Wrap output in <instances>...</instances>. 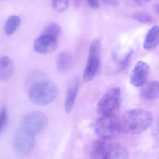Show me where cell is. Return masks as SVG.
Segmentation results:
<instances>
[{
    "label": "cell",
    "instance_id": "obj_1",
    "mask_svg": "<svg viewBox=\"0 0 159 159\" xmlns=\"http://www.w3.org/2000/svg\"><path fill=\"white\" fill-rule=\"evenodd\" d=\"M58 87L49 80L39 79L32 82L28 90V96L31 102L38 106L51 104L57 97Z\"/></svg>",
    "mask_w": 159,
    "mask_h": 159
},
{
    "label": "cell",
    "instance_id": "obj_2",
    "mask_svg": "<svg viewBox=\"0 0 159 159\" xmlns=\"http://www.w3.org/2000/svg\"><path fill=\"white\" fill-rule=\"evenodd\" d=\"M121 122L124 130L132 134H138L144 132L151 126L153 117L148 111L135 109L127 111Z\"/></svg>",
    "mask_w": 159,
    "mask_h": 159
},
{
    "label": "cell",
    "instance_id": "obj_3",
    "mask_svg": "<svg viewBox=\"0 0 159 159\" xmlns=\"http://www.w3.org/2000/svg\"><path fill=\"white\" fill-rule=\"evenodd\" d=\"M91 156L93 159H126L128 153L120 143L100 139L93 144Z\"/></svg>",
    "mask_w": 159,
    "mask_h": 159
},
{
    "label": "cell",
    "instance_id": "obj_4",
    "mask_svg": "<svg viewBox=\"0 0 159 159\" xmlns=\"http://www.w3.org/2000/svg\"><path fill=\"white\" fill-rule=\"evenodd\" d=\"M123 130L121 121L113 115L102 116L95 125L96 134L101 139L111 140Z\"/></svg>",
    "mask_w": 159,
    "mask_h": 159
},
{
    "label": "cell",
    "instance_id": "obj_5",
    "mask_svg": "<svg viewBox=\"0 0 159 159\" xmlns=\"http://www.w3.org/2000/svg\"><path fill=\"white\" fill-rule=\"evenodd\" d=\"M101 43L99 39H95L91 43L89 48L86 67L83 79L85 82L92 80L98 71L101 60Z\"/></svg>",
    "mask_w": 159,
    "mask_h": 159
},
{
    "label": "cell",
    "instance_id": "obj_6",
    "mask_svg": "<svg viewBox=\"0 0 159 159\" xmlns=\"http://www.w3.org/2000/svg\"><path fill=\"white\" fill-rule=\"evenodd\" d=\"M121 91L119 87H114L106 93L98 102L97 111L102 116L113 115L120 107Z\"/></svg>",
    "mask_w": 159,
    "mask_h": 159
},
{
    "label": "cell",
    "instance_id": "obj_7",
    "mask_svg": "<svg viewBox=\"0 0 159 159\" xmlns=\"http://www.w3.org/2000/svg\"><path fill=\"white\" fill-rule=\"evenodd\" d=\"M48 123V118L45 114L39 111H34L28 113L24 117L20 127L36 135L46 128Z\"/></svg>",
    "mask_w": 159,
    "mask_h": 159
},
{
    "label": "cell",
    "instance_id": "obj_8",
    "mask_svg": "<svg viewBox=\"0 0 159 159\" xmlns=\"http://www.w3.org/2000/svg\"><path fill=\"white\" fill-rule=\"evenodd\" d=\"M35 144V135L20 127L16 132L13 146L15 151L21 155H27L32 151Z\"/></svg>",
    "mask_w": 159,
    "mask_h": 159
},
{
    "label": "cell",
    "instance_id": "obj_9",
    "mask_svg": "<svg viewBox=\"0 0 159 159\" xmlns=\"http://www.w3.org/2000/svg\"><path fill=\"white\" fill-rule=\"evenodd\" d=\"M150 67L148 64L139 61L137 63L130 76V82L135 87L143 86L148 76Z\"/></svg>",
    "mask_w": 159,
    "mask_h": 159
},
{
    "label": "cell",
    "instance_id": "obj_10",
    "mask_svg": "<svg viewBox=\"0 0 159 159\" xmlns=\"http://www.w3.org/2000/svg\"><path fill=\"white\" fill-rule=\"evenodd\" d=\"M57 39L49 36L41 35L36 39L34 43L35 52L42 54H47L54 52L57 48Z\"/></svg>",
    "mask_w": 159,
    "mask_h": 159
},
{
    "label": "cell",
    "instance_id": "obj_11",
    "mask_svg": "<svg viewBox=\"0 0 159 159\" xmlns=\"http://www.w3.org/2000/svg\"><path fill=\"white\" fill-rule=\"evenodd\" d=\"M80 79L78 77L72 80L69 85L65 102L66 111L69 113L72 110L80 87Z\"/></svg>",
    "mask_w": 159,
    "mask_h": 159
},
{
    "label": "cell",
    "instance_id": "obj_12",
    "mask_svg": "<svg viewBox=\"0 0 159 159\" xmlns=\"http://www.w3.org/2000/svg\"><path fill=\"white\" fill-rule=\"evenodd\" d=\"M73 65V57L70 53L63 52L58 55L57 60V66L60 72H68L72 68Z\"/></svg>",
    "mask_w": 159,
    "mask_h": 159
},
{
    "label": "cell",
    "instance_id": "obj_13",
    "mask_svg": "<svg viewBox=\"0 0 159 159\" xmlns=\"http://www.w3.org/2000/svg\"><path fill=\"white\" fill-rule=\"evenodd\" d=\"M14 70V65L7 56L0 57V81H5L11 78Z\"/></svg>",
    "mask_w": 159,
    "mask_h": 159
},
{
    "label": "cell",
    "instance_id": "obj_14",
    "mask_svg": "<svg viewBox=\"0 0 159 159\" xmlns=\"http://www.w3.org/2000/svg\"><path fill=\"white\" fill-rule=\"evenodd\" d=\"M159 27L154 26L149 30L146 34L143 43V48L146 50L154 49L159 43Z\"/></svg>",
    "mask_w": 159,
    "mask_h": 159
},
{
    "label": "cell",
    "instance_id": "obj_15",
    "mask_svg": "<svg viewBox=\"0 0 159 159\" xmlns=\"http://www.w3.org/2000/svg\"><path fill=\"white\" fill-rule=\"evenodd\" d=\"M159 93V82L153 81L145 85L141 90L140 94L141 97L145 100H152L158 98Z\"/></svg>",
    "mask_w": 159,
    "mask_h": 159
},
{
    "label": "cell",
    "instance_id": "obj_16",
    "mask_svg": "<svg viewBox=\"0 0 159 159\" xmlns=\"http://www.w3.org/2000/svg\"><path fill=\"white\" fill-rule=\"evenodd\" d=\"M21 20L20 17L17 16H10L5 23L4 31L7 36H11L18 28Z\"/></svg>",
    "mask_w": 159,
    "mask_h": 159
},
{
    "label": "cell",
    "instance_id": "obj_17",
    "mask_svg": "<svg viewBox=\"0 0 159 159\" xmlns=\"http://www.w3.org/2000/svg\"><path fill=\"white\" fill-rule=\"evenodd\" d=\"M61 32V27L59 25L55 22L48 24L43 30L41 35L49 36L57 39Z\"/></svg>",
    "mask_w": 159,
    "mask_h": 159
},
{
    "label": "cell",
    "instance_id": "obj_18",
    "mask_svg": "<svg viewBox=\"0 0 159 159\" xmlns=\"http://www.w3.org/2000/svg\"><path fill=\"white\" fill-rule=\"evenodd\" d=\"M132 18L140 23L149 24L153 22V17L149 14L143 12H136L132 14Z\"/></svg>",
    "mask_w": 159,
    "mask_h": 159
},
{
    "label": "cell",
    "instance_id": "obj_19",
    "mask_svg": "<svg viewBox=\"0 0 159 159\" xmlns=\"http://www.w3.org/2000/svg\"><path fill=\"white\" fill-rule=\"evenodd\" d=\"M70 0H52L54 9L58 12H63L68 8Z\"/></svg>",
    "mask_w": 159,
    "mask_h": 159
},
{
    "label": "cell",
    "instance_id": "obj_20",
    "mask_svg": "<svg viewBox=\"0 0 159 159\" xmlns=\"http://www.w3.org/2000/svg\"><path fill=\"white\" fill-rule=\"evenodd\" d=\"M134 54V51L131 50L120 61L119 63V70H124L129 65L132 56Z\"/></svg>",
    "mask_w": 159,
    "mask_h": 159
},
{
    "label": "cell",
    "instance_id": "obj_21",
    "mask_svg": "<svg viewBox=\"0 0 159 159\" xmlns=\"http://www.w3.org/2000/svg\"><path fill=\"white\" fill-rule=\"evenodd\" d=\"M7 117V109L4 106L0 110V132L2 130L6 122Z\"/></svg>",
    "mask_w": 159,
    "mask_h": 159
},
{
    "label": "cell",
    "instance_id": "obj_22",
    "mask_svg": "<svg viewBox=\"0 0 159 159\" xmlns=\"http://www.w3.org/2000/svg\"><path fill=\"white\" fill-rule=\"evenodd\" d=\"M89 6L92 9H96L99 7V2L98 0H86Z\"/></svg>",
    "mask_w": 159,
    "mask_h": 159
},
{
    "label": "cell",
    "instance_id": "obj_23",
    "mask_svg": "<svg viewBox=\"0 0 159 159\" xmlns=\"http://www.w3.org/2000/svg\"><path fill=\"white\" fill-rule=\"evenodd\" d=\"M107 5L112 6H118L119 5V0H102Z\"/></svg>",
    "mask_w": 159,
    "mask_h": 159
},
{
    "label": "cell",
    "instance_id": "obj_24",
    "mask_svg": "<svg viewBox=\"0 0 159 159\" xmlns=\"http://www.w3.org/2000/svg\"><path fill=\"white\" fill-rule=\"evenodd\" d=\"M133 1L139 6H143L149 3L152 0H133Z\"/></svg>",
    "mask_w": 159,
    "mask_h": 159
},
{
    "label": "cell",
    "instance_id": "obj_25",
    "mask_svg": "<svg viewBox=\"0 0 159 159\" xmlns=\"http://www.w3.org/2000/svg\"><path fill=\"white\" fill-rule=\"evenodd\" d=\"M82 0H73V3L76 7H79L81 3Z\"/></svg>",
    "mask_w": 159,
    "mask_h": 159
}]
</instances>
